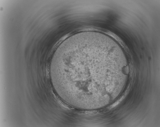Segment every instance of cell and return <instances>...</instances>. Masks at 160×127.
Listing matches in <instances>:
<instances>
[{
    "instance_id": "1",
    "label": "cell",
    "mask_w": 160,
    "mask_h": 127,
    "mask_svg": "<svg viewBox=\"0 0 160 127\" xmlns=\"http://www.w3.org/2000/svg\"><path fill=\"white\" fill-rule=\"evenodd\" d=\"M59 60L56 80L64 101L85 110L104 106L105 91L112 90L117 67L106 41L97 37L71 43L62 49Z\"/></svg>"
}]
</instances>
